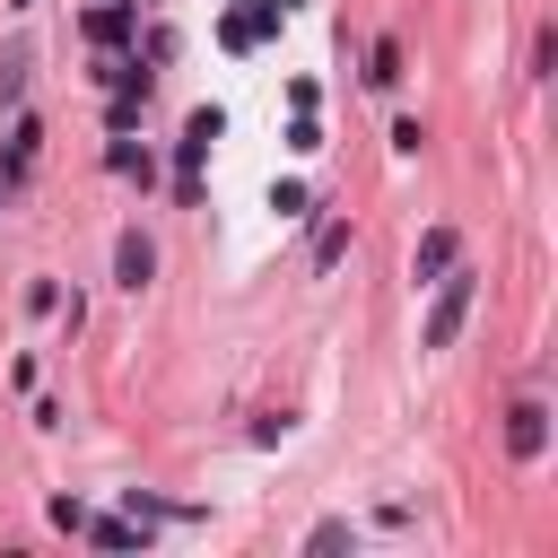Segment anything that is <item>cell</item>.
Listing matches in <instances>:
<instances>
[{
	"label": "cell",
	"instance_id": "obj_8",
	"mask_svg": "<svg viewBox=\"0 0 558 558\" xmlns=\"http://www.w3.org/2000/svg\"><path fill=\"white\" fill-rule=\"evenodd\" d=\"M87 541L96 549H148V523L140 514H87Z\"/></svg>",
	"mask_w": 558,
	"mask_h": 558
},
{
	"label": "cell",
	"instance_id": "obj_9",
	"mask_svg": "<svg viewBox=\"0 0 558 558\" xmlns=\"http://www.w3.org/2000/svg\"><path fill=\"white\" fill-rule=\"evenodd\" d=\"M35 140H44V131H35V113H17V131H9V183H26V174H35Z\"/></svg>",
	"mask_w": 558,
	"mask_h": 558
},
{
	"label": "cell",
	"instance_id": "obj_13",
	"mask_svg": "<svg viewBox=\"0 0 558 558\" xmlns=\"http://www.w3.org/2000/svg\"><path fill=\"white\" fill-rule=\"evenodd\" d=\"M288 148H296V157H314V148H323V131H314V113H296V122H288Z\"/></svg>",
	"mask_w": 558,
	"mask_h": 558
},
{
	"label": "cell",
	"instance_id": "obj_7",
	"mask_svg": "<svg viewBox=\"0 0 558 558\" xmlns=\"http://www.w3.org/2000/svg\"><path fill=\"white\" fill-rule=\"evenodd\" d=\"M445 262H462V235H453V227H427V235H418V253H410V279L427 288Z\"/></svg>",
	"mask_w": 558,
	"mask_h": 558
},
{
	"label": "cell",
	"instance_id": "obj_2",
	"mask_svg": "<svg viewBox=\"0 0 558 558\" xmlns=\"http://www.w3.org/2000/svg\"><path fill=\"white\" fill-rule=\"evenodd\" d=\"M218 131H227V113H218V105H201V113L183 122V140H174V201H183V209L201 201V157H209V140H218Z\"/></svg>",
	"mask_w": 558,
	"mask_h": 558
},
{
	"label": "cell",
	"instance_id": "obj_1",
	"mask_svg": "<svg viewBox=\"0 0 558 558\" xmlns=\"http://www.w3.org/2000/svg\"><path fill=\"white\" fill-rule=\"evenodd\" d=\"M427 288H436V305H427V331H418V340H427V349H453V340H462V323H471V296H480V270H462V262H445V270H436Z\"/></svg>",
	"mask_w": 558,
	"mask_h": 558
},
{
	"label": "cell",
	"instance_id": "obj_5",
	"mask_svg": "<svg viewBox=\"0 0 558 558\" xmlns=\"http://www.w3.org/2000/svg\"><path fill=\"white\" fill-rule=\"evenodd\" d=\"M131 35H140V17H131V0H96V9H87V44H96V52H122Z\"/></svg>",
	"mask_w": 558,
	"mask_h": 558
},
{
	"label": "cell",
	"instance_id": "obj_10",
	"mask_svg": "<svg viewBox=\"0 0 558 558\" xmlns=\"http://www.w3.org/2000/svg\"><path fill=\"white\" fill-rule=\"evenodd\" d=\"M392 78H401V44H392V35H384V44H375V52H366V87H392Z\"/></svg>",
	"mask_w": 558,
	"mask_h": 558
},
{
	"label": "cell",
	"instance_id": "obj_14",
	"mask_svg": "<svg viewBox=\"0 0 558 558\" xmlns=\"http://www.w3.org/2000/svg\"><path fill=\"white\" fill-rule=\"evenodd\" d=\"M340 253H349V227H323V244H314V270H331Z\"/></svg>",
	"mask_w": 558,
	"mask_h": 558
},
{
	"label": "cell",
	"instance_id": "obj_6",
	"mask_svg": "<svg viewBox=\"0 0 558 558\" xmlns=\"http://www.w3.org/2000/svg\"><path fill=\"white\" fill-rule=\"evenodd\" d=\"M148 270H157V253H148V235H140V227H122V235H113V279H122V288L140 296V288H148Z\"/></svg>",
	"mask_w": 558,
	"mask_h": 558
},
{
	"label": "cell",
	"instance_id": "obj_4",
	"mask_svg": "<svg viewBox=\"0 0 558 558\" xmlns=\"http://www.w3.org/2000/svg\"><path fill=\"white\" fill-rule=\"evenodd\" d=\"M541 445H549V410L541 401H514L506 410V453L514 462H541Z\"/></svg>",
	"mask_w": 558,
	"mask_h": 558
},
{
	"label": "cell",
	"instance_id": "obj_11",
	"mask_svg": "<svg viewBox=\"0 0 558 558\" xmlns=\"http://www.w3.org/2000/svg\"><path fill=\"white\" fill-rule=\"evenodd\" d=\"M113 174H131V183H148L157 166H148V148H131V140H113Z\"/></svg>",
	"mask_w": 558,
	"mask_h": 558
},
{
	"label": "cell",
	"instance_id": "obj_12",
	"mask_svg": "<svg viewBox=\"0 0 558 558\" xmlns=\"http://www.w3.org/2000/svg\"><path fill=\"white\" fill-rule=\"evenodd\" d=\"M270 209H279V218H305L314 201H305V183H270Z\"/></svg>",
	"mask_w": 558,
	"mask_h": 558
},
{
	"label": "cell",
	"instance_id": "obj_3",
	"mask_svg": "<svg viewBox=\"0 0 558 558\" xmlns=\"http://www.w3.org/2000/svg\"><path fill=\"white\" fill-rule=\"evenodd\" d=\"M279 17H288V0H253V9H227V52H253L262 35H279Z\"/></svg>",
	"mask_w": 558,
	"mask_h": 558
}]
</instances>
